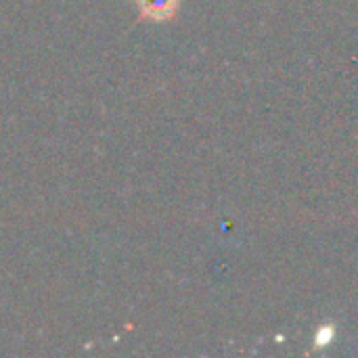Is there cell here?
Instances as JSON below:
<instances>
[{
    "label": "cell",
    "mask_w": 358,
    "mask_h": 358,
    "mask_svg": "<svg viewBox=\"0 0 358 358\" xmlns=\"http://www.w3.org/2000/svg\"><path fill=\"white\" fill-rule=\"evenodd\" d=\"M329 340H331V327L327 329V327H323L321 329V336L317 338V344L321 346V344H329Z\"/></svg>",
    "instance_id": "obj_2"
},
{
    "label": "cell",
    "mask_w": 358,
    "mask_h": 358,
    "mask_svg": "<svg viewBox=\"0 0 358 358\" xmlns=\"http://www.w3.org/2000/svg\"><path fill=\"white\" fill-rule=\"evenodd\" d=\"M143 17L151 21H168L178 10V0H138Z\"/></svg>",
    "instance_id": "obj_1"
}]
</instances>
